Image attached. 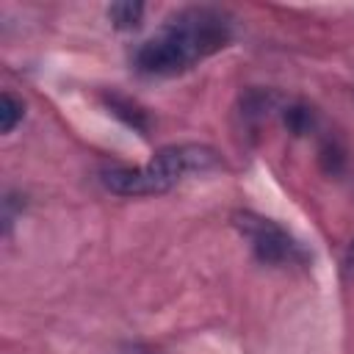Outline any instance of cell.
Wrapping results in <instances>:
<instances>
[{
	"mask_svg": "<svg viewBox=\"0 0 354 354\" xmlns=\"http://www.w3.org/2000/svg\"><path fill=\"white\" fill-rule=\"evenodd\" d=\"M108 19H111V25L119 28V30H133V28H138L141 19H144V3H138V0L113 3V6H108Z\"/></svg>",
	"mask_w": 354,
	"mask_h": 354,
	"instance_id": "8992f818",
	"label": "cell"
},
{
	"mask_svg": "<svg viewBox=\"0 0 354 354\" xmlns=\"http://www.w3.org/2000/svg\"><path fill=\"white\" fill-rule=\"evenodd\" d=\"M108 108H111V113L119 116L127 127H133V130H138V133H147V127H149L147 111H141L136 102H130V100L113 94V97H108Z\"/></svg>",
	"mask_w": 354,
	"mask_h": 354,
	"instance_id": "52a82bcc",
	"label": "cell"
},
{
	"mask_svg": "<svg viewBox=\"0 0 354 354\" xmlns=\"http://www.w3.org/2000/svg\"><path fill=\"white\" fill-rule=\"evenodd\" d=\"M218 166L221 155L207 144H169L160 147L149 163L105 166L100 171V183L116 196H155L191 174H205Z\"/></svg>",
	"mask_w": 354,
	"mask_h": 354,
	"instance_id": "7a4b0ae2",
	"label": "cell"
},
{
	"mask_svg": "<svg viewBox=\"0 0 354 354\" xmlns=\"http://www.w3.org/2000/svg\"><path fill=\"white\" fill-rule=\"evenodd\" d=\"M346 266L354 271V241L348 243V249H346Z\"/></svg>",
	"mask_w": 354,
	"mask_h": 354,
	"instance_id": "30bf717a",
	"label": "cell"
},
{
	"mask_svg": "<svg viewBox=\"0 0 354 354\" xmlns=\"http://www.w3.org/2000/svg\"><path fill=\"white\" fill-rule=\"evenodd\" d=\"M279 113H282L285 127H288L293 136H307V133H313V130L318 127V113H315V108L307 105V102H301V100H285V105H282Z\"/></svg>",
	"mask_w": 354,
	"mask_h": 354,
	"instance_id": "5b68a950",
	"label": "cell"
},
{
	"mask_svg": "<svg viewBox=\"0 0 354 354\" xmlns=\"http://www.w3.org/2000/svg\"><path fill=\"white\" fill-rule=\"evenodd\" d=\"M22 116H25V102L17 94L3 91V97H0V130L11 133L22 122Z\"/></svg>",
	"mask_w": 354,
	"mask_h": 354,
	"instance_id": "ba28073f",
	"label": "cell"
},
{
	"mask_svg": "<svg viewBox=\"0 0 354 354\" xmlns=\"http://www.w3.org/2000/svg\"><path fill=\"white\" fill-rule=\"evenodd\" d=\"M232 14L216 6L180 8L147 41L138 44L133 53V66L147 77L183 75L232 41Z\"/></svg>",
	"mask_w": 354,
	"mask_h": 354,
	"instance_id": "6da1fadb",
	"label": "cell"
},
{
	"mask_svg": "<svg viewBox=\"0 0 354 354\" xmlns=\"http://www.w3.org/2000/svg\"><path fill=\"white\" fill-rule=\"evenodd\" d=\"M17 194H6V199H3V230L8 232L11 230V224H14V218H17V210H22V202L17 205Z\"/></svg>",
	"mask_w": 354,
	"mask_h": 354,
	"instance_id": "9c48e42d",
	"label": "cell"
},
{
	"mask_svg": "<svg viewBox=\"0 0 354 354\" xmlns=\"http://www.w3.org/2000/svg\"><path fill=\"white\" fill-rule=\"evenodd\" d=\"M232 224L263 266L288 268V266H307L313 260L310 252L304 249V243L268 216H260L252 210H238L232 216Z\"/></svg>",
	"mask_w": 354,
	"mask_h": 354,
	"instance_id": "3957f363",
	"label": "cell"
},
{
	"mask_svg": "<svg viewBox=\"0 0 354 354\" xmlns=\"http://www.w3.org/2000/svg\"><path fill=\"white\" fill-rule=\"evenodd\" d=\"M285 97L271 91V88H249L241 97V116L249 122H260L266 116H271L274 111H282Z\"/></svg>",
	"mask_w": 354,
	"mask_h": 354,
	"instance_id": "277c9868",
	"label": "cell"
}]
</instances>
